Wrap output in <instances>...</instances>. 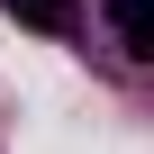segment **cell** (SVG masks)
Instances as JSON below:
<instances>
[{
	"instance_id": "obj_1",
	"label": "cell",
	"mask_w": 154,
	"mask_h": 154,
	"mask_svg": "<svg viewBox=\"0 0 154 154\" xmlns=\"http://www.w3.org/2000/svg\"><path fill=\"white\" fill-rule=\"evenodd\" d=\"M109 27H118V45H127V54H145V63H154V0H109Z\"/></svg>"
},
{
	"instance_id": "obj_2",
	"label": "cell",
	"mask_w": 154,
	"mask_h": 154,
	"mask_svg": "<svg viewBox=\"0 0 154 154\" xmlns=\"http://www.w3.org/2000/svg\"><path fill=\"white\" fill-rule=\"evenodd\" d=\"M9 18H27V27H72V0H9Z\"/></svg>"
}]
</instances>
